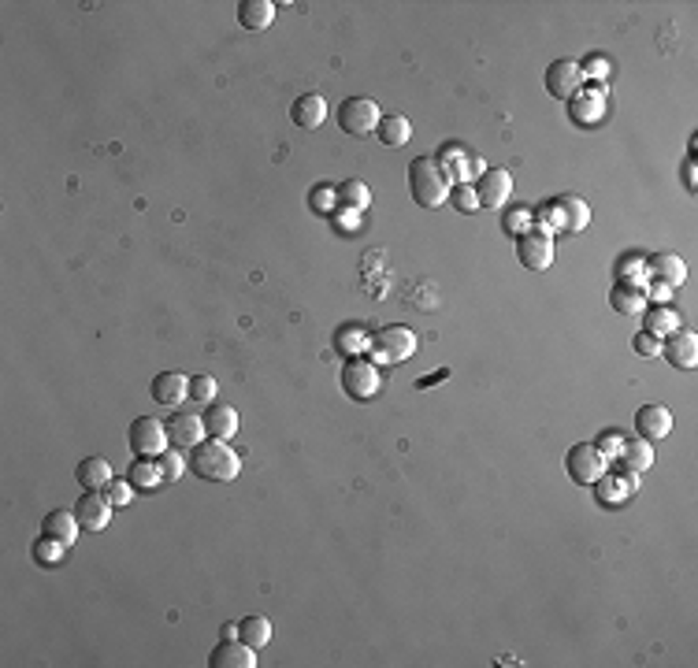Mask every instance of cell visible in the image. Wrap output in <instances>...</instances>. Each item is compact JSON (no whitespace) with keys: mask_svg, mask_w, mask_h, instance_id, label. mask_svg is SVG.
Listing matches in <instances>:
<instances>
[{"mask_svg":"<svg viewBox=\"0 0 698 668\" xmlns=\"http://www.w3.org/2000/svg\"><path fill=\"white\" fill-rule=\"evenodd\" d=\"M409 193L420 208H438L450 201L454 179H450V171H446V164L438 156H416L409 164Z\"/></svg>","mask_w":698,"mask_h":668,"instance_id":"1","label":"cell"},{"mask_svg":"<svg viewBox=\"0 0 698 668\" xmlns=\"http://www.w3.org/2000/svg\"><path fill=\"white\" fill-rule=\"evenodd\" d=\"M190 468L205 483H234L242 472V457L223 438H209L197 450H190Z\"/></svg>","mask_w":698,"mask_h":668,"instance_id":"2","label":"cell"},{"mask_svg":"<svg viewBox=\"0 0 698 668\" xmlns=\"http://www.w3.org/2000/svg\"><path fill=\"white\" fill-rule=\"evenodd\" d=\"M379 105L371 101V97H345L338 105V127L353 138H368L379 131Z\"/></svg>","mask_w":698,"mask_h":668,"instance_id":"3","label":"cell"},{"mask_svg":"<svg viewBox=\"0 0 698 668\" xmlns=\"http://www.w3.org/2000/svg\"><path fill=\"white\" fill-rule=\"evenodd\" d=\"M606 457L594 450V442H576L572 450L565 453V472L576 486H594L598 479L606 476Z\"/></svg>","mask_w":698,"mask_h":668,"instance_id":"4","label":"cell"},{"mask_svg":"<svg viewBox=\"0 0 698 668\" xmlns=\"http://www.w3.org/2000/svg\"><path fill=\"white\" fill-rule=\"evenodd\" d=\"M606 105H609L606 86H580L568 97V119L576 127H598L606 119Z\"/></svg>","mask_w":698,"mask_h":668,"instance_id":"5","label":"cell"},{"mask_svg":"<svg viewBox=\"0 0 698 668\" xmlns=\"http://www.w3.org/2000/svg\"><path fill=\"white\" fill-rule=\"evenodd\" d=\"M127 442H131V450L138 453V457H145V461H157L164 450H167V424H160V419H153V416H138L134 424H131V435H127Z\"/></svg>","mask_w":698,"mask_h":668,"instance_id":"6","label":"cell"},{"mask_svg":"<svg viewBox=\"0 0 698 668\" xmlns=\"http://www.w3.org/2000/svg\"><path fill=\"white\" fill-rule=\"evenodd\" d=\"M516 260L528 271H550V264H554V238L535 231V227L516 234Z\"/></svg>","mask_w":698,"mask_h":668,"instance_id":"7","label":"cell"},{"mask_svg":"<svg viewBox=\"0 0 698 668\" xmlns=\"http://www.w3.org/2000/svg\"><path fill=\"white\" fill-rule=\"evenodd\" d=\"M371 350H376V357L387 360V364H402V360H409L416 353V334L409 327H402V324H390V327L379 331L376 342H371Z\"/></svg>","mask_w":698,"mask_h":668,"instance_id":"8","label":"cell"},{"mask_svg":"<svg viewBox=\"0 0 698 668\" xmlns=\"http://www.w3.org/2000/svg\"><path fill=\"white\" fill-rule=\"evenodd\" d=\"M342 386L349 398H357V402H368V398H376L379 393V371L371 360L364 357H353L345 368H342Z\"/></svg>","mask_w":698,"mask_h":668,"instance_id":"9","label":"cell"},{"mask_svg":"<svg viewBox=\"0 0 698 668\" xmlns=\"http://www.w3.org/2000/svg\"><path fill=\"white\" fill-rule=\"evenodd\" d=\"M205 416L201 412H174L167 419V442L174 450H197L205 442Z\"/></svg>","mask_w":698,"mask_h":668,"instance_id":"10","label":"cell"},{"mask_svg":"<svg viewBox=\"0 0 698 668\" xmlns=\"http://www.w3.org/2000/svg\"><path fill=\"white\" fill-rule=\"evenodd\" d=\"M580 86H583L580 60H554L550 67H546V93L558 97V101H568Z\"/></svg>","mask_w":698,"mask_h":668,"instance_id":"11","label":"cell"},{"mask_svg":"<svg viewBox=\"0 0 698 668\" xmlns=\"http://www.w3.org/2000/svg\"><path fill=\"white\" fill-rule=\"evenodd\" d=\"M112 502L105 498V490H82L79 505H74V516H79L82 531H105L112 524Z\"/></svg>","mask_w":698,"mask_h":668,"instance_id":"12","label":"cell"},{"mask_svg":"<svg viewBox=\"0 0 698 668\" xmlns=\"http://www.w3.org/2000/svg\"><path fill=\"white\" fill-rule=\"evenodd\" d=\"M661 357L672 364V368H694L698 364V334L680 327V331H672L661 338Z\"/></svg>","mask_w":698,"mask_h":668,"instance_id":"13","label":"cell"},{"mask_svg":"<svg viewBox=\"0 0 698 668\" xmlns=\"http://www.w3.org/2000/svg\"><path fill=\"white\" fill-rule=\"evenodd\" d=\"M513 193V175L506 167H490L480 175L476 182V197H480V208H502Z\"/></svg>","mask_w":698,"mask_h":668,"instance_id":"14","label":"cell"},{"mask_svg":"<svg viewBox=\"0 0 698 668\" xmlns=\"http://www.w3.org/2000/svg\"><path fill=\"white\" fill-rule=\"evenodd\" d=\"M212 668H253L257 664V650L242 638H223L219 647L209 654Z\"/></svg>","mask_w":698,"mask_h":668,"instance_id":"15","label":"cell"},{"mask_svg":"<svg viewBox=\"0 0 698 668\" xmlns=\"http://www.w3.org/2000/svg\"><path fill=\"white\" fill-rule=\"evenodd\" d=\"M646 275H651L654 283H665V286H684L687 283V264L677 257V253H654V257H646Z\"/></svg>","mask_w":698,"mask_h":668,"instance_id":"16","label":"cell"},{"mask_svg":"<svg viewBox=\"0 0 698 668\" xmlns=\"http://www.w3.org/2000/svg\"><path fill=\"white\" fill-rule=\"evenodd\" d=\"M635 431H639L643 442L668 438V431H672V412L665 405H643L635 412Z\"/></svg>","mask_w":698,"mask_h":668,"instance_id":"17","label":"cell"},{"mask_svg":"<svg viewBox=\"0 0 698 668\" xmlns=\"http://www.w3.org/2000/svg\"><path fill=\"white\" fill-rule=\"evenodd\" d=\"M613 464H617V472H620V476L639 479V476L646 472V468L654 464V450H651V442H643V438L628 442V438H625V450H620V457H617Z\"/></svg>","mask_w":698,"mask_h":668,"instance_id":"18","label":"cell"},{"mask_svg":"<svg viewBox=\"0 0 698 668\" xmlns=\"http://www.w3.org/2000/svg\"><path fill=\"white\" fill-rule=\"evenodd\" d=\"M290 119L297 123L302 131H319L323 119H328V101L319 93H302L297 101L290 105Z\"/></svg>","mask_w":698,"mask_h":668,"instance_id":"19","label":"cell"},{"mask_svg":"<svg viewBox=\"0 0 698 668\" xmlns=\"http://www.w3.org/2000/svg\"><path fill=\"white\" fill-rule=\"evenodd\" d=\"M190 398V379L183 376V371H160V376L153 379V402L157 405H179Z\"/></svg>","mask_w":698,"mask_h":668,"instance_id":"20","label":"cell"},{"mask_svg":"<svg viewBox=\"0 0 698 668\" xmlns=\"http://www.w3.org/2000/svg\"><path fill=\"white\" fill-rule=\"evenodd\" d=\"M438 160L446 164V171H450V179H454V182H468V179H476V175H483V171H487L480 156L464 153V148H457V145L446 148V153H442Z\"/></svg>","mask_w":698,"mask_h":668,"instance_id":"21","label":"cell"},{"mask_svg":"<svg viewBox=\"0 0 698 668\" xmlns=\"http://www.w3.org/2000/svg\"><path fill=\"white\" fill-rule=\"evenodd\" d=\"M271 19H276V4H271V0H242L238 4V22L253 34L268 30Z\"/></svg>","mask_w":698,"mask_h":668,"instance_id":"22","label":"cell"},{"mask_svg":"<svg viewBox=\"0 0 698 668\" xmlns=\"http://www.w3.org/2000/svg\"><path fill=\"white\" fill-rule=\"evenodd\" d=\"M79 516L74 512H67V509H53L45 520H41V535H53V538H60L64 546H71L74 538H79Z\"/></svg>","mask_w":698,"mask_h":668,"instance_id":"23","label":"cell"},{"mask_svg":"<svg viewBox=\"0 0 698 668\" xmlns=\"http://www.w3.org/2000/svg\"><path fill=\"white\" fill-rule=\"evenodd\" d=\"M635 486H639V479L613 472V476H602V479L594 483V494H598V502H602V505H620Z\"/></svg>","mask_w":698,"mask_h":668,"instance_id":"24","label":"cell"},{"mask_svg":"<svg viewBox=\"0 0 698 668\" xmlns=\"http://www.w3.org/2000/svg\"><path fill=\"white\" fill-rule=\"evenodd\" d=\"M609 305L620 312V316H643L646 312V290H639V286H625V283H617L613 290H609Z\"/></svg>","mask_w":698,"mask_h":668,"instance_id":"25","label":"cell"},{"mask_svg":"<svg viewBox=\"0 0 698 668\" xmlns=\"http://www.w3.org/2000/svg\"><path fill=\"white\" fill-rule=\"evenodd\" d=\"M205 431L212 435V438H223V442H227L234 431H238V412L231 409V405H209L205 409Z\"/></svg>","mask_w":698,"mask_h":668,"instance_id":"26","label":"cell"},{"mask_svg":"<svg viewBox=\"0 0 698 668\" xmlns=\"http://www.w3.org/2000/svg\"><path fill=\"white\" fill-rule=\"evenodd\" d=\"M643 319H646L643 331H651V334H658V338H665V334H672V331L684 327V324H680V312L672 309V305H651V309L643 312Z\"/></svg>","mask_w":698,"mask_h":668,"instance_id":"27","label":"cell"},{"mask_svg":"<svg viewBox=\"0 0 698 668\" xmlns=\"http://www.w3.org/2000/svg\"><path fill=\"white\" fill-rule=\"evenodd\" d=\"M112 479H115L112 476V464L105 457H86L79 464V483H82V490H105Z\"/></svg>","mask_w":698,"mask_h":668,"instance_id":"28","label":"cell"},{"mask_svg":"<svg viewBox=\"0 0 698 668\" xmlns=\"http://www.w3.org/2000/svg\"><path fill=\"white\" fill-rule=\"evenodd\" d=\"M558 205H561V212H565V231H572V234L587 231V223H591V208H587V201H580V197L565 193V197H558Z\"/></svg>","mask_w":698,"mask_h":668,"instance_id":"29","label":"cell"},{"mask_svg":"<svg viewBox=\"0 0 698 668\" xmlns=\"http://www.w3.org/2000/svg\"><path fill=\"white\" fill-rule=\"evenodd\" d=\"M376 134H379V141H383V145L397 148V145H405V141L413 138V123H409L405 115H383Z\"/></svg>","mask_w":698,"mask_h":668,"instance_id":"30","label":"cell"},{"mask_svg":"<svg viewBox=\"0 0 698 668\" xmlns=\"http://www.w3.org/2000/svg\"><path fill=\"white\" fill-rule=\"evenodd\" d=\"M617 283L646 290V283H651V275H646V257L643 253H628L625 260L617 264Z\"/></svg>","mask_w":698,"mask_h":668,"instance_id":"31","label":"cell"},{"mask_svg":"<svg viewBox=\"0 0 698 668\" xmlns=\"http://www.w3.org/2000/svg\"><path fill=\"white\" fill-rule=\"evenodd\" d=\"M238 638L249 642L253 650H264L268 642H271V624H268V616H245V621L238 624Z\"/></svg>","mask_w":698,"mask_h":668,"instance_id":"32","label":"cell"},{"mask_svg":"<svg viewBox=\"0 0 698 668\" xmlns=\"http://www.w3.org/2000/svg\"><path fill=\"white\" fill-rule=\"evenodd\" d=\"M532 219H535V231L550 234V238H554V231H565V212H561V205H558V201L539 205V208L532 212Z\"/></svg>","mask_w":698,"mask_h":668,"instance_id":"33","label":"cell"},{"mask_svg":"<svg viewBox=\"0 0 698 668\" xmlns=\"http://www.w3.org/2000/svg\"><path fill=\"white\" fill-rule=\"evenodd\" d=\"M127 479H131L134 486H141V490H153V486H160V483H164V476H160L157 461H145V457H138V461L131 464Z\"/></svg>","mask_w":698,"mask_h":668,"instance_id":"34","label":"cell"},{"mask_svg":"<svg viewBox=\"0 0 698 668\" xmlns=\"http://www.w3.org/2000/svg\"><path fill=\"white\" fill-rule=\"evenodd\" d=\"M335 197H338L342 205H349V208H353V212H364V208H368V201H371V193H368V186H364L361 179H349V182H342Z\"/></svg>","mask_w":698,"mask_h":668,"instance_id":"35","label":"cell"},{"mask_svg":"<svg viewBox=\"0 0 698 668\" xmlns=\"http://www.w3.org/2000/svg\"><path fill=\"white\" fill-rule=\"evenodd\" d=\"M64 542L60 538H53V535H41L38 542H34V561L41 564V568H53V564H60L64 561Z\"/></svg>","mask_w":698,"mask_h":668,"instance_id":"36","label":"cell"},{"mask_svg":"<svg viewBox=\"0 0 698 668\" xmlns=\"http://www.w3.org/2000/svg\"><path fill=\"white\" fill-rule=\"evenodd\" d=\"M157 468H160L164 483H179V479H183V472H186V461H183V453L164 450V453L157 457Z\"/></svg>","mask_w":698,"mask_h":668,"instance_id":"37","label":"cell"},{"mask_svg":"<svg viewBox=\"0 0 698 668\" xmlns=\"http://www.w3.org/2000/svg\"><path fill=\"white\" fill-rule=\"evenodd\" d=\"M594 450L602 453L606 461H617L620 450H625V435H620V431H602V435H598V442H594Z\"/></svg>","mask_w":698,"mask_h":668,"instance_id":"38","label":"cell"},{"mask_svg":"<svg viewBox=\"0 0 698 668\" xmlns=\"http://www.w3.org/2000/svg\"><path fill=\"white\" fill-rule=\"evenodd\" d=\"M105 498H108L115 509L131 505V498H134V483H131V479H112V483L105 486Z\"/></svg>","mask_w":698,"mask_h":668,"instance_id":"39","label":"cell"},{"mask_svg":"<svg viewBox=\"0 0 698 668\" xmlns=\"http://www.w3.org/2000/svg\"><path fill=\"white\" fill-rule=\"evenodd\" d=\"M454 205L461 208V212H476L480 208V197H476V186L472 182H454Z\"/></svg>","mask_w":698,"mask_h":668,"instance_id":"40","label":"cell"},{"mask_svg":"<svg viewBox=\"0 0 698 668\" xmlns=\"http://www.w3.org/2000/svg\"><path fill=\"white\" fill-rule=\"evenodd\" d=\"M190 398L201 402V405H212V402H216V379H212V376H197V379H190Z\"/></svg>","mask_w":698,"mask_h":668,"instance_id":"41","label":"cell"},{"mask_svg":"<svg viewBox=\"0 0 698 668\" xmlns=\"http://www.w3.org/2000/svg\"><path fill=\"white\" fill-rule=\"evenodd\" d=\"M535 227V219H532V212L528 208H513L509 216H506V231L516 238V234H524V231H532Z\"/></svg>","mask_w":698,"mask_h":668,"instance_id":"42","label":"cell"},{"mask_svg":"<svg viewBox=\"0 0 698 668\" xmlns=\"http://www.w3.org/2000/svg\"><path fill=\"white\" fill-rule=\"evenodd\" d=\"M632 345H635L639 357H658V353H661V338L651 334V331H639V334L632 338Z\"/></svg>","mask_w":698,"mask_h":668,"instance_id":"43","label":"cell"},{"mask_svg":"<svg viewBox=\"0 0 698 668\" xmlns=\"http://www.w3.org/2000/svg\"><path fill=\"white\" fill-rule=\"evenodd\" d=\"M580 67H583V82H587V79H598V82H602L606 74H609V60H606V56H591V60H583Z\"/></svg>","mask_w":698,"mask_h":668,"instance_id":"44","label":"cell"},{"mask_svg":"<svg viewBox=\"0 0 698 668\" xmlns=\"http://www.w3.org/2000/svg\"><path fill=\"white\" fill-rule=\"evenodd\" d=\"M672 293H677V290H672V286H665V283H646V301H651V305H668L672 301Z\"/></svg>","mask_w":698,"mask_h":668,"instance_id":"45","label":"cell"},{"mask_svg":"<svg viewBox=\"0 0 698 668\" xmlns=\"http://www.w3.org/2000/svg\"><path fill=\"white\" fill-rule=\"evenodd\" d=\"M364 342H368V338H364L361 327H345V331L338 334V345H342V350H361Z\"/></svg>","mask_w":698,"mask_h":668,"instance_id":"46","label":"cell"},{"mask_svg":"<svg viewBox=\"0 0 698 668\" xmlns=\"http://www.w3.org/2000/svg\"><path fill=\"white\" fill-rule=\"evenodd\" d=\"M413 301H416V309H420V312H431V309L438 305V297H435L428 286H416V290H413Z\"/></svg>","mask_w":698,"mask_h":668,"instance_id":"47","label":"cell"},{"mask_svg":"<svg viewBox=\"0 0 698 668\" xmlns=\"http://www.w3.org/2000/svg\"><path fill=\"white\" fill-rule=\"evenodd\" d=\"M338 216H342V219H338V223H342V227H357V223H361V219H357V216H361V212H353V208H349V212H345V208H342V212H338Z\"/></svg>","mask_w":698,"mask_h":668,"instance_id":"48","label":"cell"},{"mask_svg":"<svg viewBox=\"0 0 698 668\" xmlns=\"http://www.w3.org/2000/svg\"><path fill=\"white\" fill-rule=\"evenodd\" d=\"M684 182H687V190H694V160H687V167H684Z\"/></svg>","mask_w":698,"mask_h":668,"instance_id":"49","label":"cell"},{"mask_svg":"<svg viewBox=\"0 0 698 668\" xmlns=\"http://www.w3.org/2000/svg\"><path fill=\"white\" fill-rule=\"evenodd\" d=\"M331 201H335L331 193H316V197H312V205H331Z\"/></svg>","mask_w":698,"mask_h":668,"instance_id":"50","label":"cell"},{"mask_svg":"<svg viewBox=\"0 0 698 668\" xmlns=\"http://www.w3.org/2000/svg\"><path fill=\"white\" fill-rule=\"evenodd\" d=\"M223 638H238V624H223Z\"/></svg>","mask_w":698,"mask_h":668,"instance_id":"51","label":"cell"}]
</instances>
